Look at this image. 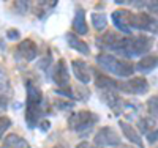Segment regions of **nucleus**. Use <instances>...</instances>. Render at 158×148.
<instances>
[{"mask_svg": "<svg viewBox=\"0 0 158 148\" xmlns=\"http://www.w3.org/2000/svg\"><path fill=\"white\" fill-rule=\"evenodd\" d=\"M152 38L146 35H138V36H122L118 41L117 47L114 49V54H118L122 57L131 58L138 55H146L152 49Z\"/></svg>", "mask_w": 158, "mask_h": 148, "instance_id": "obj_1", "label": "nucleus"}, {"mask_svg": "<svg viewBox=\"0 0 158 148\" xmlns=\"http://www.w3.org/2000/svg\"><path fill=\"white\" fill-rule=\"evenodd\" d=\"M97 63L101 66V68L109 73V74H114L117 77H123V79H128L133 76L135 73V65L130 63L128 60H122L115 57L114 54H98L97 55Z\"/></svg>", "mask_w": 158, "mask_h": 148, "instance_id": "obj_2", "label": "nucleus"}, {"mask_svg": "<svg viewBox=\"0 0 158 148\" xmlns=\"http://www.w3.org/2000/svg\"><path fill=\"white\" fill-rule=\"evenodd\" d=\"M98 115L95 112H90V110H77L73 112L68 117V128L71 131H74L76 134H81V136H87V134L92 132L94 126L98 122Z\"/></svg>", "mask_w": 158, "mask_h": 148, "instance_id": "obj_3", "label": "nucleus"}, {"mask_svg": "<svg viewBox=\"0 0 158 148\" xmlns=\"http://www.w3.org/2000/svg\"><path fill=\"white\" fill-rule=\"evenodd\" d=\"M94 143L95 146L98 148H117V146H120L122 145V139L120 136L115 132L114 128L111 126H103L97 131V134L94 136Z\"/></svg>", "mask_w": 158, "mask_h": 148, "instance_id": "obj_4", "label": "nucleus"}, {"mask_svg": "<svg viewBox=\"0 0 158 148\" xmlns=\"http://www.w3.org/2000/svg\"><path fill=\"white\" fill-rule=\"evenodd\" d=\"M150 88L146 77H128L123 82H117V91L127 95H144Z\"/></svg>", "mask_w": 158, "mask_h": 148, "instance_id": "obj_5", "label": "nucleus"}, {"mask_svg": "<svg viewBox=\"0 0 158 148\" xmlns=\"http://www.w3.org/2000/svg\"><path fill=\"white\" fill-rule=\"evenodd\" d=\"M112 24L118 32H122L127 36H131V19H133V13L128 10H115L111 14Z\"/></svg>", "mask_w": 158, "mask_h": 148, "instance_id": "obj_6", "label": "nucleus"}, {"mask_svg": "<svg viewBox=\"0 0 158 148\" xmlns=\"http://www.w3.org/2000/svg\"><path fill=\"white\" fill-rule=\"evenodd\" d=\"M71 70H73L74 77H76L82 85H87L90 80H92L90 66H89L84 60H73V62H71Z\"/></svg>", "mask_w": 158, "mask_h": 148, "instance_id": "obj_7", "label": "nucleus"}, {"mask_svg": "<svg viewBox=\"0 0 158 148\" xmlns=\"http://www.w3.org/2000/svg\"><path fill=\"white\" fill-rule=\"evenodd\" d=\"M120 39L122 36L117 35L115 32H106L97 38V46L103 50H106V54H109V52H114V49L117 47Z\"/></svg>", "mask_w": 158, "mask_h": 148, "instance_id": "obj_8", "label": "nucleus"}, {"mask_svg": "<svg viewBox=\"0 0 158 148\" xmlns=\"http://www.w3.org/2000/svg\"><path fill=\"white\" fill-rule=\"evenodd\" d=\"M18 54L21 55V58H24L25 62H32L38 55V46H36V43L33 41V39L25 38L18 46Z\"/></svg>", "mask_w": 158, "mask_h": 148, "instance_id": "obj_9", "label": "nucleus"}, {"mask_svg": "<svg viewBox=\"0 0 158 148\" xmlns=\"http://www.w3.org/2000/svg\"><path fill=\"white\" fill-rule=\"evenodd\" d=\"M139 110H141V104L139 102L130 101V99H122L114 114L115 115H123L128 120H133V118H136V115L139 114Z\"/></svg>", "mask_w": 158, "mask_h": 148, "instance_id": "obj_10", "label": "nucleus"}, {"mask_svg": "<svg viewBox=\"0 0 158 148\" xmlns=\"http://www.w3.org/2000/svg\"><path fill=\"white\" fill-rule=\"evenodd\" d=\"M52 79H54V82H56L60 88L70 87V71H68V68H67V63H65V60H59L54 73H52Z\"/></svg>", "mask_w": 158, "mask_h": 148, "instance_id": "obj_11", "label": "nucleus"}, {"mask_svg": "<svg viewBox=\"0 0 158 148\" xmlns=\"http://www.w3.org/2000/svg\"><path fill=\"white\" fill-rule=\"evenodd\" d=\"M118 126H120L122 132H123V136L135 145V148H144L146 145H144V140L141 137V134L138 132V129L135 126H131L128 122H118Z\"/></svg>", "mask_w": 158, "mask_h": 148, "instance_id": "obj_12", "label": "nucleus"}, {"mask_svg": "<svg viewBox=\"0 0 158 148\" xmlns=\"http://www.w3.org/2000/svg\"><path fill=\"white\" fill-rule=\"evenodd\" d=\"M155 68H158V55H155V54H146L135 65V71H138L141 74H149Z\"/></svg>", "mask_w": 158, "mask_h": 148, "instance_id": "obj_13", "label": "nucleus"}, {"mask_svg": "<svg viewBox=\"0 0 158 148\" xmlns=\"http://www.w3.org/2000/svg\"><path fill=\"white\" fill-rule=\"evenodd\" d=\"M73 30H74V35H87L89 33V27H87V21H85V10H82L81 6H77L74 11Z\"/></svg>", "mask_w": 158, "mask_h": 148, "instance_id": "obj_14", "label": "nucleus"}, {"mask_svg": "<svg viewBox=\"0 0 158 148\" xmlns=\"http://www.w3.org/2000/svg\"><path fill=\"white\" fill-rule=\"evenodd\" d=\"M25 88H27V106H43V93L35 84L27 82L25 84Z\"/></svg>", "mask_w": 158, "mask_h": 148, "instance_id": "obj_15", "label": "nucleus"}, {"mask_svg": "<svg viewBox=\"0 0 158 148\" xmlns=\"http://www.w3.org/2000/svg\"><path fill=\"white\" fill-rule=\"evenodd\" d=\"M95 85L100 91H117V80L111 79L106 74L97 73L95 76Z\"/></svg>", "mask_w": 158, "mask_h": 148, "instance_id": "obj_16", "label": "nucleus"}, {"mask_svg": "<svg viewBox=\"0 0 158 148\" xmlns=\"http://www.w3.org/2000/svg\"><path fill=\"white\" fill-rule=\"evenodd\" d=\"M67 43H68V46L71 49L77 50L79 54H82V55H89V54H90L89 44L85 41H82V39L79 38L77 35H74V33H68L67 35Z\"/></svg>", "mask_w": 158, "mask_h": 148, "instance_id": "obj_17", "label": "nucleus"}, {"mask_svg": "<svg viewBox=\"0 0 158 148\" xmlns=\"http://www.w3.org/2000/svg\"><path fill=\"white\" fill-rule=\"evenodd\" d=\"M100 98L114 112H115V109L118 107V104H120V101H122V98L117 95V91H100Z\"/></svg>", "mask_w": 158, "mask_h": 148, "instance_id": "obj_18", "label": "nucleus"}, {"mask_svg": "<svg viewBox=\"0 0 158 148\" xmlns=\"http://www.w3.org/2000/svg\"><path fill=\"white\" fill-rule=\"evenodd\" d=\"M3 148H30L29 142L18 134H10L3 140Z\"/></svg>", "mask_w": 158, "mask_h": 148, "instance_id": "obj_19", "label": "nucleus"}, {"mask_svg": "<svg viewBox=\"0 0 158 148\" xmlns=\"http://www.w3.org/2000/svg\"><path fill=\"white\" fill-rule=\"evenodd\" d=\"M136 126H138L136 129L139 134H146L147 136L150 131H153L156 128V120H153L152 117H141V118H138Z\"/></svg>", "mask_w": 158, "mask_h": 148, "instance_id": "obj_20", "label": "nucleus"}, {"mask_svg": "<svg viewBox=\"0 0 158 148\" xmlns=\"http://www.w3.org/2000/svg\"><path fill=\"white\" fill-rule=\"evenodd\" d=\"M90 18H92V25H94L95 30L103 32L108 27V16L104 13H94Z\"/></svg>", "mask_w": 158, "mask_h": 148, "instance_id": "obj_21", "label": "nucleus"}, {"mask_svg": "<svg viewBox=\"0 0 158 148\" xmlns=\"http://www.w3.org/2000/svg\"><path fill=\"white\" fill-rule=\"evenodd\" d=\"M10 90V76L6 70L0 65V95H6Z\"/></svg>", "mask_w": 158, "mask_h": 148, "instance_id": "obj_22", "label": "nucleus"}, {"mask_svg": "<svg viewBox=\"0 0 158 148\" xmlns=\"http://www.w3.org/2000/svg\"><path fill=\"white\" fill-rule=\"evenodd\" d=\"M147 110H149V114H150V117L153 120H158V95L149 98V101H147Z\"/></svg>", "mask_w": 158, "mask_h": 148, "instance_id": "obj_23", "label": "nucleus"}, {"mask_svg": "<svg viewBox=\"0 0 158 148\" xmlns=\"http://www.w3.org/2000/svg\"><path fill=\"white\" fill-rule=\"evenodd\" d=\"M56 5H57V2H40V3H36L35 11H36V14H38V13H41V18H44V11L52 10Z\"/></svg>", "mask_w": 158, "mask_h": 148, "instance_id": "obj_24", "label": "nucleus"}, {"mask_svg": "<svg viewBox=\"0 0 158 148\" xmlns=\"http://www.w3.org/2000/svg\"><path fill=\"white\" fill-rule=\"evenodd\" d=\"M10 126H11V120H10V117L0 115V139H3L5 132L10 129Z\"/></svg>", "mask_w": 158, "mask_h": 148, "instance_id": "obj_25", "label": "nucleus"}, {"mask_svg": "<svg viewBox=\"0 0 158 148\" xmlns=\"http://www.w3.org/2000/svg\"><path fill=\"white\" fill-rule=\"evenodd\" d=\"M54 106L57 107V109L67 110V109H71V107H73V102H71V101H63V99L60 98V99H56V101H54Z\"/></svg>", "mask_w": 158, "mask_h": 148, "instance_id": "obj_26", "label": "nucleus"}, {"mask_svg": "<svg viewBox=\"0 0 158 148\" xmlns=\"http://www.w3.org/2000/svg\"><path fill=\"white\" fill-rule=\"evenodd\" d=\"M147 32H150V33H153V35H158V19L150 18L149 25H147Z\"/></svg>", "mask_w": 158, "mask_h": 148, "instance_id": "obj_27", "label": "nucleus"}, {"mask_svg": "<svg viewBox=\"0 0 158 148\" xmlns=\"http://www.w3.org/2000/svg\"><path fill=\"white\" fill-rule=\"evenodd\" d=\"M6 38L10 39V41H18V39L21 38V35H19V32L16 29H10L6 32Z\"/></svg>", "mask_w": 158, "mask_h": 148, "instance_id": "obj_28", "label": "nucleus"}, {"mask_svg": "<svg viewBox=\"0 0 158 148\" xmlns=\"http://www.w3.org/2000/svg\"><path fill=\"white\" fill-rule=\"evenodd\" d=\"M147 140H149V143H156L158 142V128H155L153 131H150L147 134Z\"/></svg>", "mask_w": 158, "mask_h": 148, "instance_id": "obj_29", "label": "nucleus"}, {"mask_svg": "<svg viewBox=\"0 0 158 148\" xmlns=\"http://www.w3.org/2000/svg\"><path fill=\"white\" fill-rule=\"evenodd\" d=\"M146 6L152 14L158 16V2H146Z\"/></svg>", "mask_w": 158, "mask_h": 148, "instance_id": "obj_30", "label": "nucleus"}, {"mask_svg": "<svg viewBox=\"0 0 158 148\" xmlns=\"http://www.w3.org/2000/svg\"><path fill=\"white\" fill-rule=\"evenodd\" d=\"M8 109V96L0 95V112H5Z\"/></svg>", "mask_w": 158, "mask_h": 148, "instance_id": "obj_31", "label": "nucleus"}, {"mask_svg": "<svg viewBox=\"0 0 158 148\" xmlns=\"http://www.w3.org/2000/svg\"><path fill=\"white\" fill-rule=\"evenodd\" d=\"M15 5L19 6L18 8V13H25V11L29 10V2H15Z\"/></svg>", "mask_w": 158, "mask_h": 148, "instance_id": "obj_32", "label": "nucleus"}, {"mask_svg": "<svg viewBox=\"0 0 158 148\" xmlns=\"http://www.w3.org/2000/svg\"><path fill=\"white\" fill-rule=\"evenodd\" d=\"M38 125H40V128H41L43 131H48V129L51 128V123L48 122V120H41V122H40Z\"/></svg>", "mask_w": 158, "mask_h": 148, "instance_id": "obj_33", "label": "nucleus"}, {"mask_svg": "<svg viewBox=\"0 0 158 148\" xmlns=\"http://www.w3.org/2000/svg\"><path fill=\"white\" fill-rule=\"evenodd\" d=\"M77 148H98V146H92L89 142H81L77 145Z\"/></svg>", "mask_w": 158, "mask_h": 148, "instance_id": "obj_34", "label": "nucleus"}, {"mask_svg": "<svg viewBox=\"0 0 158 148\" xmlns=\"http://www.w3.org/2000/svg\"><path fill=\"white\" fill-rule=\"evenodd\" d=\"M52 148H67V145H62L60 143V145H56V146H52Z\"/></svg>", "mask_w": 158, "mask_h": 148, "instance_id": "obj_35", "label": "nucleus"}, {"mask_svg": "<svg viewBox=\"0 0 158 148\" xmlns=\"http://www.w3.org/2000/svg\"><path fill=\"white\" fill-rule=\"evenodd\" d=\"M117 148H135V146H128V145H120V146H117Z\"/></svg>", "mask_w": 158, "mask_h": 148, "instance_id": "obj_36", "label": "nucleus"}, {"mask_svg": "<svg viewBox=\"0 0 158 148\" xmlns=\"http://www.w3.org/2000/svg\"><path fill=\"white\" fill-rule=\"evenodd\" d=\"M155 148H158V145H156V146H155Z\"/></svg>", "mask_w": 158, "mask_h": 148, "instance_id": "obj_37", "label": "nucleus"}]
</instances>
